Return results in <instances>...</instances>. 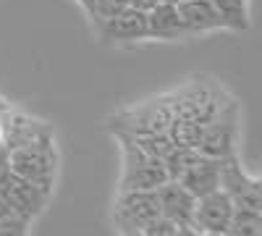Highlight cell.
Wrapping results in <instances>:
<instances>
[{"label": "cell", "instance_id": "cell-1", "mask_svg": "<svg viewBox=\"0 0 262 236\" xmlns=\"http://www.w3.org/2000/svg\"><path fill=\"white\" fill-rule=\"evenodd\" d=\"M168 95H170L173 118H184V121H194V123L212 121L233 100L226 95V90L217 81H210L205 76H196Z\"/></svg>", "mask_w": 262, "mask_h": 236}, {"label": "cell", "instance_id": "cell-2", "mask_svg": "<svg viewBox=\"0 0 262 236\" xmlns=\"http://www.w3.org/2000/svg\"><path fill=\"white\" fill-rule=\"evenodd\" d=\"M6 168L16 176L53 191L55 174H58L55 139H42V142H29V144L11 147L6 153Z\"/></svg>", "mask_w": 262, "mask_h": 236}, {"label": "cell", "instance_id": "cell-3", "mask_svg": "<svg viewBox=\"0 0 262 236\" xmlns=\"http://www.w3.org/2000/svg\"><path fill=\"white\" fill-rule=\"evenodd\" d=\"M121 142V155H123V170H121V184L118 191H134V189H158L163 181H168L165 165L158 158H149L144 149L123 132H113Z\"/></svg>", "mask_w": 262, "mask_h": 236}, {"label": "cell", "instance_id": "cell-4", "mask_svg": "<svg viewBox=\"0 0 262 236\" xmlns=\"http://www.w3.org/2000/svg\"><path fill=\"white\" fill-rule=\"evenodd\" d=\"M173 121L170 95H160L144 102H137L131 108L116 113L111 118V132L123 134H163Z\"/></svg>", "mask_w": 262, "mask_h": 236}, {"label": "cell", "instance_id": "cell-5", "mask_svg": "<svg viewBox=\"0 0 262 236\" xmlns=\"http://www.w3.org/2000/svg\"><path fill=\"white\" fill-rule=\"evenodd\" d=\"M236 142H238V105L236 100H231L212 121L205 123L196 149H200V155L228 160L236 155Z\"/></svg>", "mask_w": 262, "mask_h": 236}, {"label": "cell", "instance_id": "cell-6", "mask_svg": "<svg viewBox=\"0 0 262 236\" xmlns=\"http://www.w3.org/2000/svg\"><path fill=\"white\" fill-rule=\"evenodd\" d=\"M0 195L6 197V202L11 205V212L24 221H34L42 210L48 207L50 200V189H42L27 179H21L6 165H0Z\"/></svg>", "mask_w": 262, "mask_h": 236}, {"label": "cell", "instance_id": "cell-7", "mask_svg": "<svg viewBox=\"0 0 262 236\" xmlns=\"http://www.w3.org/2000/svg\"><path fill=\"white\" fill-rule=\"evenodd\" d=\"M160 216V205L155 189H134V191H118L113 205V221L116 228H144L149 221Z\"/></svg>", "mask_w": 262, "mask_h": 236}, {"label": "cell", "instance_id": "cell-8", "mask_svg": "<svg viewBox=\"0 0 262 236\" xmlns=\"http://www.w3.org/2000/svg\"><path fill=\"white\" fill-rule=\"evenodd\" d=\"M221 189L228 195L233 207H247V210H259L262 212V181L257 176L247 174L236 155L223 163Z\"/></svg>", "mask_w": 262, "mask_h": 236}, {"label": "cell", "instance_id": "cell-9", "mask_svg": "<svg viewBox=\"0 0 262 236\" xmlns=\"http://www.w3.org/2000/svg\"><path fill=\"white\" fill-rule=\"evenodd\" d=\"M233 216V202L223 189H215L205 197H196L191 226L202 233H226Z\"/></svg>", "mask_w": 262, "mask_h": 236}, {"label": "cell", "instance_id": "cell-10", "mask_svg": "<svg viewBox=\"0 0 262 236\" xmlns=\"http://www.w3.org/2000/svg\"><path fill=\"white\" fill-rule=\"evenodd\" d=\"M97 37L102 45H137L147 39V13L126 8L111 21L97 27Z\"/></svg>", "mask_w": 262, "mask_h": 236}, {"label": "cell", "instance_id": "cell-11", "mask_svg": "<svg viewBox=\"0 0 262 236\" xmlns=\"http://www.w3.org/2000/svg\"><path fill=\"white\" fill-rule=\"evenodd\" d=\"M155 195H158V205H160V216L163 218H168L170 223H176V226H191L196 197L189 195L179 181H173V179L163 181L155 189Z\"/></svg>", "mask_w": 262, "mask_h": 236}, {"label": "cell", "instance_id": "cell-12", "mask_svg": "<svg viewBox=\"0 0 262 236\" xmlns=\"http://www.w3.org/2000/svg\"><path fill=\"white\" fill-rule=\"evenodd\" d=\"M223 163L226 160H217V158H207V155H200L184 174L176 179L189 195L194 197H205L210 191L221 189V174H223Z\"/></svg>", "mask_w": 262, "mask_h": 236}, {"label": "cell", "instance_id": "cell-13", "mask_svg": "<svg viewBox=\"0 0 262 236\" xmlns=\"http://www.w3.org/2000/svg\"><path fill=\"white\" fill-rule=\"evenodd\" d=\"M181 24L186 29V37H200V34H210V32H221L223 18L215 11V6L210 0H186V3L176 6Z\"/></svg>", "mask_w": 262, "mask_h": 236}, {"label": "cell", "instance_id": "cell-14", "mask_svg": "<svg viewBox=\"0 0 262 236\" xmlns=\"http://www.w3.org/2000/svg\"><path fill=\"white\" fill-rule=\"evenodd\" d=\"M147 39H160V42H179V39H189L186 29L181 24L179 8L173 3H160L147 13Z\"/></svg>", "mask_w": 262, "mask_h": 236}, {"label": "cell", "instance_id": "cell-15", "mask_svg": "<svg viewBox=\"0 0 262 236\" xmlns=\"http://www.w3.org/2000/svg\"><path fill=\"white\" fill-rule=\"evenodd\" d=\"M210 3L221 13L226 29H231V32H247L249 29L247 0H210Z\"/></svg>", "mask_w": 262, "mask_h": 236}, {"label": "cell", "instance_id": "cell-16", "mask_svg": "<svg viewBox=\"0 0 262 236\" xmlns=\"http://www.w3.org/2000/svg\"><path fill=\"white\" fill-rule=\"evenodd\" d=\"M226 236H262V212L247 210V207H233Z\"/></svg>", "mask_w": 262, "mask_h": 236}, {"label": "cell", "instance_id": "cell-17", "mask_svg": "<svg viewBox=\"0 0 262 236\" xmlns=\"http://www.w3.org/2000/svg\"><path fill=\"white\" fill-rule=\"evenodd\" d=\"M196 158H200V149H196V147H179V144H176V147H173L170 153L163 158V165H165L168 179L176 181Z\"/></svg>", "mask_w": 262, "mask_h": 236}, {"label": "cell", "instance_id": "cell-18", "mask_svg": "<svg viewBox=\"0 0 262 236\" xmlns=\"http://www.w3.org/2000/svg\"><path fill=\"white\" fill-rule=\"evenodd\" d=\"M128 137L134 139L149 158H158V160H163L170 149L176 147V144L170 142L168 132H163V134H128Z\"/></svg>", "mask_w": 262, "mask_h": 236}, {"label": "cell", "instance_id": "cell-19", "mask_svg": "<svg viewBox=\"0 0 262 236\" xmlns=\"http://www.w3.org/2000/svg\"><path fill=\"white\" fill-rule=\"evenodd\" d=\"M126 8H128V0H92V8L86 11V16L92 18L95 27H100V24L111 21L113 16H118Z\"/></svg>", "mask_w": 262, "mask_h": 236}, {"label": "cell", "instance_id": "cell-20", "mask_svg": "<svg viewBox=\"0 0 262 236\" xmlns=\"http://www.w3.org/2000/svg\"><path fill=\"white\" fill-rule=\"evenodd\" d=\"M32 221H24L18 216H8L0 221V236H29Z\"/></svg>", "mask_w": 262, "mask_h": 236}, {"label": "cell", "instance_id": "cell-21", "mask_svg": "<svg viewBox=\"0 0 262 236\" xmlns=\"http://www.w3.org/2000/svg\"><path fill=\"white\" fill-rule=\"evenodd\" d=\"M176 231H179V226L170 223V221L163 218V216H158L155 221H149V223L142 228L144 236H176Z\"/></svg>", "mask_w": 262, "mask_h": 236}, {"label": "cell", "instance_id": "cell-22", "mask_svg": "<svg viewBox=\"0 0 262 236\" xmlns=\"http://www.w3.org/2000/svg\"><path fill=\"white\" fill-rule=\"evenodd\" d=\"M158 3H160V0H128V8H134L139 13H149Z\"/></svg>", "mask_w": 262, "mask_h": 236}, {"label": "cell", "instance_id": "cell-23", "mask_svg": "<svg viewBox=\"0 0 262 236\" xmlns=\"http://www.w3.org/2000/svg\"><path fill=\"white\" fill-rule=\"evenodd\" d=\"M176 236H202V231H196L194 226H179Z\"/></svg>", "mask_w": 262, "mask_h": 236}, {"label": "cell", "instance_id": "cell-24", "mask_svg": "<svg viewBox=\"0 0 262 236\" xmlns=\"http://www.w3.org/2000/svg\"><path fill=\"white\" fill-rule=\"evenodd\" d=\"M8 216H13V212H11V205L6 202V197H3V195H0V221L8 218Z\"/></svg>", "mask_w": 262, "mask_h": 236}, {"label": "cell", "instance_id": "cell-25", "mask_svg": "<svg viewBox=\"0 0 262 236\" xmlns=\"http://www.w3.org/2000/svg\"><path fill=\"white\" fill-rule=\"evenodd\" d=\"M118 233L121 236H144L142 228H118Z\"/></svg>", "mask_w": 262, "mask_h": 236}, {"label": "cell", "instance_id": "cell-26", "mask_svg": "<svg viewBox=\"0 0 262 236\" xmlns=\"http://www.w3.org/2000/svg\"><path fill=\"white\" fill-rule=\"evenodd\" d=\"M8 111H11V105H8L3 97H0V116H3V113H8Z\"/></svg>", "mask_w": 262, "mask_h": 236}, {"label": "cell", "instance_id": "cell-27", "mask_svg": "<svg viewBox=\"0 0 262 236\" xmlns=\"http://www.w3.org/2000/svg\"><path fill=\"white\" fill-rule=\"evenodd\" d=\"M76 3H79V6L84 8V13H86V11H90V8H92V0H76Z\"/></svg>", "mask_w": 262, "mask_h": 236}, {"label": "cell", "instance_id": "cell-28", "mask_svg": "<svg viewBox=\"0 0 262 236\" xmlns=\"http://www.w3.org/2000/svg\"><path fill=\"white\" fill-rule=\"evenodd\" d=\"M165 3H173V6H181V3H186V0H165Z\"/></svg>", "mask_w": 262, "mask_h": 236}, {"label": "cell", "instance_id": "cell-29", "mask_svg": "<svg viewBox=\"0 0 262 236\" xmlns=\"http://www.w3.org/2000/svg\"><path fill=\"white\" fill-rule=\"evenodd\" d=\"M0 165H6V153L0 149Z\"/></svg>", "mask_w": 262, "mask_h": 236}, {"label": "cell", "instance_id": "cell-30", "mask_svg": "<svg viewBox=\"0 0 262 236\" xmlns=\"http://www.w3.org/2000/svg\"><path fill=\"white\" fill-rule=\"evenodd\" d=\"M202 236H226V233H202Z\"/></svg>", "mask_w": 262, "mask_h": 236}]
</instances>
